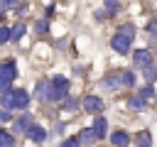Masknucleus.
Here are the masks:
<instances>
[{"mask_svg": "<svg viewBox=\"0 0 157 147\" xmlns=\"http://www.w3.org/2000/svg\"><path fill=\"white\" fill-rule=\"evenodd\" d=\"M15 76H17L15 61H5V64H0V93H2V91H10V83L15 81Z\"/></svg>", "mask_w": 157, "mask_h": 147, "instance_id": "3", "label": "nucleus"}, {"mask_svg": "<svg viewBox=\"0 0 157 147\" xmlns=\"http://www.w3.org/2000/svg\"><path fill=\"white\" fill-rule=\"evenodd\" d=\"M128 105H130L132 110H142V108H145L147 103H145V100H142L140 96H130V98H128Z\"/></svg>", "mask_w": 157, "mask_h": 147, "instance_id": "17", "label": "nucleus"}, {"mask_svg": "<svg viewBox=\"0 0 157 147\" xmlns=\"http://www.w3.org/2000/svg\"><path fill=\"white\" fill-rule=\"evenodd\" d=\"M32 127V115L29 113H25V115H20L15 123H12V130H15V135H27V130Z\"/></svg>", "mask_w": 157, "mask_h": 147, "instance_id": "5", "label": "nucleus"}, {"mask_svg": "<svg viewBox=\"0 0 157 147\" xmlns=\"http://www.w3.org/2000/svg\"><path fill=\"white\" fill-rule=\"evenodd\" d=\"M132 64H135L137 69H147V66H152V54H150L147 49H137V51L132 54Z\"/></svg>", "mask_w": 157, "mask_h": 147, "instance_id": "4", "label": "nucleus"}, {"mask_svg": "<svg viewBox=\"0 0 157 147\" xmlns=\"http://www.w3.org/2000/svg\"><path fill=\"white\" fill-rule=\"evenodd\" d=\"M7 120H12L10 110H2V108H0V123H7Z\"/></svg>", "mask_w": 157, "mask_h": 147, "instance_id": "26", "label": "nucleus"}, {"mask_svg": "<svg viewBox=\"0 0 157 147\" xmlns=\"http://www.w3.org/2000/svg\"><path fill=\"white\" fill-rule=\"evenodd\" d=\"M0 20H2V12H0Z\"/></svg>", "mask_w": 157, "mask_h": 147, "instance_id": "28", "label": "nucleus"}, {"mask_svg": "<svg viewBox=\"0 0 157 147\" xmlns=\"http://www.w3.org/2000/svg\"><path fill=\"white\" fill-rule=\"evenodd\" d=\"M93 135H96V140H101V137H105V130H108V123H105V118L103 115H96V120H93Z\"/></svg>", "mask_w": 157, "mask_h": 147, "instance_id": "9", "label": "nucleus"}, {"mask_svg": "<svg viewBox=\"0 0 157 147\" xmlns=\"http://www.w3.org/2000/svg\"><path fill=\"white\" fill-rule=\"evenodd\" d=\"M132 37H135V27H132V24H123V27H118V32L113 34L110 47H113L118 54H128V51H130V44H132Z\"/></svg>", "mask_w": 157, "mask_h": 147, "instance_id": "1", "label": "nucleus"}, {"mask_svg": "<svg viewBox=\"0 0 157 147\" xmlns=\"http://www.w3.org/2000/svg\"><path fill=\"white\" fill-rule=\"evenodd\" d=\"M137 96H140V98L147 103V98H152V96H157V93L152 91V86H145V88H140V93H137Z\"/></svg>", "mask_w": 157, "mask_h": 147, "instance_id": "19", "label": "nucleus"}, {"mask_svg": "<svg viewBox=\"0 0 157 147\" xmlns=\"http://www.w3.org/2000/svg\"><path fill=\"white\" fill-rule=\"evenodd\" d=\"M0 147H15V137L0 127Z\"/></svg>", "mask_w": 157, "mask_h": 147, "instance_id": "15", "label": "nucleus"}, {"mask_svg": "<svg viewBox=\"0 0 157 147\" xmlns=\"http://www.w3.org/2000/svg\"><path fill=\"white\" fill-rule=\"evenodd\" d=\"M27 137H29L32 142H44V140H47V130L39 127V125H32V127L27 130Z\"/></svg>", "mask_w": 157, "mask_h": 147, "instance_id": "11", "label": "nucleus"}, {"mask_svg": "<svg viewBox=\"0 0 157 147\" xmlns=\"http://www.w3.org/2000/svg\"><path fill=\"white\" fill-rule=\"evenodd\" d=\"M34 98H37V100H49V81H47V78L37 81V86H34Z\"/></svg>", "mask_w": 157, "mask_h": 147, "instance_id": "8", "label": "nucleus"}, {"mask_svg": "<svg viewBox=\"0 0 157 147\" xmlns=\"http://www.w3.org/2000/svg\"><path fill=\"white\" fill-rule=\"evenodd\" d=\"M29 105V96H27V91H12V108H20V110H25Z\"/></svg>", "mask_w": 157, "mask_h": 147, "instance_id": "7", "label": "nucleus"}, {"mask_svg": "<svg viewBox=\"0 0 157 147\" xmlns=\"http://www.w3.org/2000/svg\"><path fill=\"white\" fill-rule=\"evenodd\" d=\"M142 71H145V78H147V81H155V78H157V66H155V64L147 66V69H142Z\"/></svg>", "mask_w": 157, "mask_h": 147, "instance_id": "21", "label": "nucleus"}, {"mask_svg": "<svg viewBox=\"0 0 157 147\" xmlns=\"http://www.w3.org/2000/svg\"><path fill=\"white\" fill-rule=\"evenodd\" d=\"M132 83H135V76H132V71H120V86L130 88Z\"/></svg>", "mask_w": 157, "mask_h": 147, "instance_id": "16", "label": "nucleus"}, {"mask_svg": "<svg viewBox=\"0 0 157 147\" xmlns=\"http://www.w3.org/2000/svg\"><path fill=\"white\" fill-rule=\"evenodd\" d=\"M64 105H66V108H76V100H74V98H69V100H66Z\"/></svg>", "mask_w": 157, "mask_h": 147, "instance_id": "27", "label": "nucleus"}, {"mask_svg": "<svg viewBox=\"0 0 157 147\" xmlns=\"http://www.w3.org/2000/svg\"><path fill=\"white\" fill-rule=\"evenodd\" d=\"M7 42H10V29L0 27V44H7Z\"/></svg>", "mask_w": 157, "mask_h": 147, "instance_id": "22", "label": "nucleus"}, {"mask_svg": "<svg viewBox=\"0 0 157 147\" xmlns=\"http://www.w3.org/2000/svg\"><path fill=\"white\" fill-rule=\"evenodd\" d=\"M147 34H150V37L157 34V20H150V22H147Z\"/></svg>", "mask_w": 157, "mask_h": 147, "instance_id": "23", "label": "nucleus"}, {"mask_svg": "<svg viewBox=\"0 0 157 147\" xmlns=\"http://www.w3.org/2000/svg\"><path fill=\"white\" fill-rule=\"evenodd\" d=\"M137 147H152V135L147 130H140L137 132Z\"/></svg>", "mask_w": 157, "mask_h": 147, "instance_id": "13", "label": "nucleus"}, {"mask_svg": "<svg viewBox=\"0 0 157 147\" xmlns=\"http://www.w3.org/2000/svg\"><path fill=\"white\" fill-rule=\"evenodd\" d=\"M61 147H81V145H78V140H76V137H71V140H64V142H61Z\"/></svg>", "mask_w": 157, "mask_h": 147, "instance_id": "24", "label": "nucleus"}, {"mask_svg": "<svg viewBox=\"0 0 157 147\" xmlns=\"http://www.w3.org/2000/svg\"><path fill=\"white\" fill-rule=\"evenodd\" d=\"M110 142H113L115 147H128V145H130V135H128L125 130H115V132L110 135Z\"/></svg>", "mask_w": 157, "mask_h": 147, "instance_id": "10", "label": "nucleus"}, {"mask_svg": "<svg viewBox=\"0 0 157 147\" xmlns=\"http://www.w3.org/2000/svg\"><path fill=\"white\" fill-rule=\"evenodd\" d=\"M83 108H86L88 113L98 115V113L103 110V100H101L98 96H86V98H83Z\"/></svg>", "mask_w": 157, "mask_h": 147, "instance_id": "6", "label": "nucleus"}, {"mask_svg": "<svg viewBox=\"0 0 157 147\" xmlns=\"http://www.w3.org/2000/svg\"><path fill=\"white\" fill-rule=\"evenodd\" d=\"M120 10V2H105V15H103V20L108 17V15H113V12H118Z\"/></svg>", "mask_w": 157, "mask_h": 147, "instance_id": "20", "label": "nucleus"}, {"mask_svg": "<svg viewBox=\"0 0 157 147\" xmlns=\"http://www.w3.org/2000/svg\"><path fill=\"white\" fill-rule=\"evenodd\" d=\"M34 29H37V32H47V20H37Z\"/></svg>", "mask_w": 157, "mask_h": 147, "instance_id": "25", "label": "nucleus"}, {"mask_svg": "<svg viewBox=\"0 0 157 147\" xmlns=\"http://www.w3.org/2000/svg\"><path fill=\"white\" fill-rule=\"evenodd\" d=\"M76 140H78V145H93V142H96V135H93V130H91V127H86V130H81V132H78V137H76Z\"/></svg>", "mask_w": 157, "mask_h": 147, "instance_id": "12", "label": "nucleus"}, {"mask_svg": "<svg viewBox=\"0 0 157 147\" xmlns=\"http://www.w3.org/2000/svg\"><path fill=\"white\" fill-rule=\"evenodd\" d=\"M0 103H2V110H10L12 108V91H2Z\"/></svg>", "mask_w": 157, "mask_h": 147, "instance_id": "18", "label": "nucleus"}, {"mask_svg": "<svg viewBox=\"0 0 157 147\" xmlns=\"http://www.w3.org/2000/svg\"><path fill=\"white\" fill-rule=\"evenodd\" d=\"M22 34H25V24H22V22H17V24L10 29V42H20V39H22Z\"/></svg>", "mask_w": 157, "mask_h": 147, "instance_id": "14", "label": "nucleus"}, {"mask_svg": "<svg viewBox=\"0 0 157 147\" xmlns=\"http://www.w3.org/2000/svg\"><path fill=\"white\" fill-rule=\"evenodd\" d=\"M69 93V81L64 76H54L49 81V100H66Z\"/></svg>", "mask_w": 157, "mask_h": 147, "instance_id": "2", "label": "nucleus"}]
</instances>
